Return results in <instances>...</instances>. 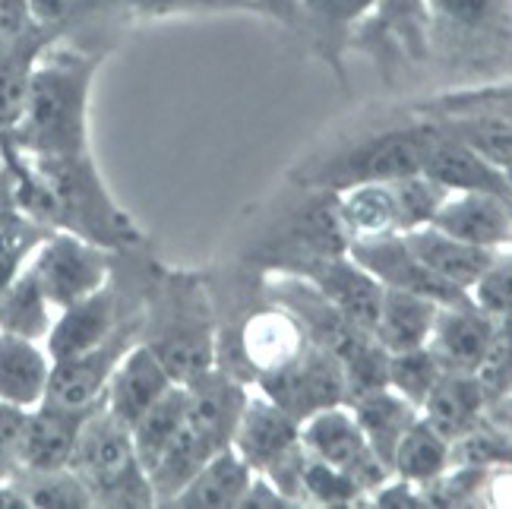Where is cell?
<instances>
[{
    "mask_svg": "<svg viewBox=\"0 0 512 509\" xmlns=\"http://www.w3.org/2000/svg\"><path fill=\"white\" fill-rule=\"evenodd\" d=\"M10 178V206L51 231H70L111 253L146 247L133 215L111 197L92 152L26 155L10 140L0 143Z\"/></svg>",
    "mask_w": 512,
    "mask_h": 509,
    "instance_id": "obj_1",
    "label": "cell"
},
{
    "mask_svg": "<svg viewBox=\"0 0 512 509\" xmlns=\"http://www.w3.org/2000/svg\"><path fill=\"white\" fill-rule=\"evenodd\" d=\"M105 48H80L61 38L35 64L26 105L10 143L26 155H73L89 149V99Z\"/></svg>",
    "mask_w": 512,
    "mask_h": 509,
    "instance_id": "obj_2",
    "label": "cell"
},
{
    "mask_svg": "<svg viewBox=\"0 0 512 509\" xmlns=\"http://www.w3.org/2000/svg\"><path fill=\"white\" fill-rule=\"evenodd\" d=\"M140 342L159 358L174 383H187L215 367L219 304L200 272L162 266L152 257L143 288Z\"/></svg>",
    "mask_w": 512,
    "mask_h": 509,
    "instance_id": "obj_3",
    "label": "cell"
},
{
    "mask_svg": "<svg viewBox=\"0 0 512 509\" xmlns=\"http://www.w3.org/2000/svg\"><path fill=\"white\" fill-rule=\"evenodd\" d=\"M430 57L468 80L512 76V0H427Z\"/></svg>",
    "mask_w": 512,
    "mask_h": 509,
    "instance_id": "obj_4",
    "label": "cell"
},
{
    "mask_svg": "<svg viewBox=\"0 0 512 509\" xmlns=\"http://www.w3.org/2000/svg\"><path fill=\"white\" fill-rule=\"evenodd\" d=\"M440 133V124L427 117L405 127H392L373 133L367 140L354 143L342 152H332L329 159L304 165L294 181L310 190H348L354 184H389L424 171L427 152Z\"/></svg>",
    "mask_w": 512,
    "mask_h": 509,
    "instance_id": "obj_5",
    "label": "cell"
},
{
    "mask_svg": "<svg viewBox=\"0 0 512 509\" xmlns=\"http://www.w3.org/2000/svg\"><path fill=\"white\" fill-rule=\"evenodd\" d=\"M70 468L83 478L92 506H155L152 484L133 449L130 427L117 421L105 402H98L86 418Z\"/></svg>",
    "mask_w": 512,
    "mask_h": 509,
    "instance_id": "obj_6",
    "label": "cell"
},
{
    "mask_svg": "<svg viewBox=\"0 0 512 509\" xmlns=\"http://www.w3.org/2000/svg\"><path fill=\"white\" fill-rule=\"evenodd\" d=\"M231 449L256 475L269 478L279 487L294 506L304 503L301 475H304L307 449L301 443V421H294L285 408L266 399L256 386H250V396L238 421V430H234Z\"/></svg>",
    "mask_w": 512,
    "mask_h": 509,
    "instance_id": "obj_7",
    "label": "cell"
},
{
    "mask_svg": "<svg viewBox=\"0 0 512 509\" xmlns=\"http://www.w3.org/2000/svg\"><path fill=\"white\" fill-rule=\"evenodd\" d=\"M45 298L54 310H64L76 301L89 298L102 288L114 272V253L76 238L70 231H51L29 260Z\"/></svg>",
    "mask_w": 512,
    "mask_h": 509,
    "instance_id": "obj_8",
    "label": "cell"
},
{
    "mask_svg": "<svg viewBox=\"0 0 512 509\" xmlns=\"http://www.w3.org/2000/svg\"><path fill=\"white\" fill-rule=\"evenodd\" d=\"M253 386L285 408L294 421H307L320 408L345 402V367L332 351L307 339V345L285 367L256 377Z\"/></svg>",
    "mask_w": 512,
    "mask_h": 509,
    "instance_id": "obj_9",
    "label": "cell"
},
{
    "mask_svg": "<svg viewBox=\"0 0 512 509\" xmlns=\"http://www.w3.org/2000/svg\"><path fill=\"white\" fill-rule=\"evenodd\" d=\"M301 443L307 449V456L336 465L345 475L358 481L364 487L367 500L383 481L392 478L389 468L370 449L358 418H354V411L345 402L320 408L317 415L301 421Z\"/></svg>",
    "mask_w": 512,
    "mask_h": 509,
    "instance_id": "obj_10",
    "label": "cell"
},
{
    "mask_svg": "<svg viewBox=\"0 0 512 509\" xmlns=\"http://www.w3.org/2000/svg\"><path fill=\"white\" fill-rule=\"evenodd\" d=\"M140 317H143V310L136 313V317L124 320L102 345L83 351V355L54 361L45 399L70 405V408H95L98 402H105V389L114 377L117 364H121L127 351L140 342Z\"/></svg>",
    "mask_w": 512,
    "mask_h": 509,
    "instance_id": "obj_11",
    "label": "cell"
},
{
    "mask_svg": "<svg viewBox=\"0 0 512 509\" xmlns=\"http://www.w3.org/2000/svg\"><path fill=\"white\" fill-rule=\"evenodd\" d=\"M348 257L364 266L383 288L411 291V295L430 298L437 304H465L471 301L468 291L449 285L437 272H430L402 234H380V238H354L348 241Z\"/></svg>",
    "mask_w": 512,
    "mask_h": 509,
    "instance_id": "obj_12",
    "label": "cell"
},
{
    "mask_svg": "<svg viewBox=\"0 0 512 509\" xmlns=\"http://www.w3.org/2000/svg\"><path fill=\"white\" fill-rule=\"evenodd\" d=\"M291 276L307 279L317 291L336 304L351 323H358L361 329L373 332L377 313L383 304V285L370 276L364 266H358L348 250L345 253H320V257H307L301 263H294Z\"/></svg>",
    "mask_w": 512,
    "mask_h": 509,
    "instance_id": "obj_13",
    "label": "cell"
},
{
    "mask_svg": "<svg viewBox=\"0 0 512 509\" xmlns=\"http://www.w3.org/2000/svg\"><path fill=\"white\" fill-rule=\"evenodd\" d=\"M187 386V421L219 449L231 446L234 430L244 415L250 383L228 374L225 367H209L196 374Z\"/></svg>",
    "mask_w": 512,
    "mask_h": 509,
    "instance_id": "obj_14",
    "label": "cell"
},
{
    "mask_svg": "<svg viewBox=\"0 0 512 509\" xmlns=\"http://www.w3.org/2000/svg\"><path fill=\"white\" fill-rule=\"evenodd\" d=\"M89 415L92 408H70L51 399L29 408L19 437V468H67Z\"/></svg>",
    "mask_w": 512,
    "mask_h": 509,
    "instance_id": "obj_15",
    "label": "cell"
},
{
    "mask_svg": "<svg viewBox=\"0 0 512 509\" xmlns=\"http://www.w3.org/2000/svg\"><path fill=\"white\" fill-rule=\"evenodd\" d=\"M500 320L490 317L475 301L465 304H443L437 310V323H433L427 348L437 355L443 370H462V374H475L484 361L490 342L497 336Z\"/></svg>",
    "mask_w": 512,
    "mask_h": 509,
    "instance_id": "obj_16",
    "label": "cell"
},
{
    "mask_svg": "<svg viewBox=\"0 0 512 509\" xmlns=\"http://www.w3.org/2000/svg\"><path fill=\"white\" fill-rule=\"evenodd\" d=\"M430 225L471 247H512V203L494 193H449Z\"/></svg>",
    "mask_w": 512,
    "mask_h": 509,
    "instance_id": "obj_17",
    "label": "cell"
},
{
    "mask_svg": "<svg viewBox=\"0 0 512 509\" xmlns=\"http://www.w3.org/2000/svg\"><path fill=\"white\" fill-rule=\"evenodd\" d=\"M433 121H437V117H433ZM424 174L437 184H443L449 193H494V197L512 203L506 171L490 165L484 155H478L471 146L456 140L449 130H443V124H440L437 140H433V146L427 152Z\"/></svg>",
    "mask_w": 512,
    "mask_h": 509,
    "instance_id": "obj_18",
    "label": "cell"
},
{
    "mask_svg": "<svg viewBox=\"0 0 512 509\" xmlns=\"http://www.w3.org/2000/svg\"><path fill=\"white\" fill-rule=\"evenodd\" d=\"M171 386L174 377L168 374V367L143 342H136L124 355V361L117 364L114 377L105 389V408L117 421L133 427Z\"/></svg>",
    "mask_w": 512,
    "mask_h": 509,
    "instance_id": "obj_19",
    "label": "cell"
},
{
    "mask_svg": "<svg viewBox=\"0 0 512 509\" xmlns=\"http://www.w3.org/2000/svg\"><path fill=\"white\" fill-rule=\"evenodd\" d=\"M61 38H67L61 29L32 23L23 35L0 48V143L10 140V130L16 127L19 114H23L35 64Z\"/></svg>",
    "mask_w": 512,
    "mask_h": 509,
    "instance_id": "obj_20",
    "label": "cell"
},
{
    "mask_svg": "<svg viewBox=\"0 0 512 509\" xmlns=\"http://www.w3.org/2000/svg\"><path fill=\"white\" fill-rule=\"evenodd\" d=\"M373 0H301L298 29L307 32L310 48L336 70L345 83V51L351 48V38L358 26L370 16Z\"/></svg>",
    "mask_w": 512,
    "mask_h": 509,
    "instance_id": "obj_21",
    "label": "cell"
},
{
    "mask_svg": "<svg viewBox=\"0 0 512 509\" xmlns=\"http://www.w3.org/2000/svg\"><path fill=\"white\" fill-rule=\"evenodd\" d=\"M405 244L411 247V253L430 269L437 272L440 279H446L449 285H456L462 291L475 288L481 282V276L497 263L500 253L497 250H484V247H471L465 241H456L449 238L446 231L433 228V225H424V228H415V231H405L402 234Z\"/></svg>",
    "mask_w": 512,
    "mask_h": 509,
    "instance_id": "obj_22",
    "label": "cell"
},
{
    "mask_svg": "<svg viewBox=\"0 0 512 509\" xmlns=\"http://www.w3.org/2000/svg\"><path fill=\"white\" fill-rule=\"evenodd\" d=\"M51 367L54 361L45 342L0 332V402H10L26 411L45 402Z\"/></svg>",
    "mask_w": 512,
    "mask_h": 509,
    "instance_id": "obj_23",
    "label": "cell"
},
{
    "mask_svg": "<svg viewBox=\"0 0 512 509\" xmlns=\"http://www.w3.org/2000/svg\"><path fill=\"white\" fill-rule=\"evenodd\" d=\"M487 405L490 399L475 374L443 370V377L437 380V386L430 389V396L421 405V418L452 443L462 434H468V430L484 418Z\"/></svg>",
    "mask_w": 512,
    "mask_h": 509,
    "instance_id": "obj_24",
    "label": "cell"
},
{
    "mask_svg": "<svg viewBox=\"0 0 512 509\" xmlns=\"http://www.w3.org/2000/svg\"><path fill=\"white\" fill-rule=\"evenodd\" d=\"M443 304L411 295L399 288H383V304L373 323V339H377L389 355L408 348H421L430 342L433 323H437V310Z\"/></svg>",
    "mask_w": 512,
    "mask_h": 509,
    "instance_id": "obj_25",
    "label": "cell"
},
{
    "mask_svg": "<svg viewBox=\"0 0 512 509\" xmlns=\"http://www.w3.org/2000/svg\"><path fill=\"white\" fill-rule=\"evenodd\" d=\"M345 405L354 411V418H358L377 459L392 472V453H396V446L405 430L411 427V421L421 415V408L411 405L405 396H399L392 386H380V389H373V393H364Z\"/></svg>",
    "mask_w": 512,
    "mask_h": 509,
    "instance_id": "obj_26",
    "label": "cell"
},
{
    "mask_svg": "<svg viewBox=\"0 0 512 509\" xmlns=\"http://www.w3.org/2000/svg\"><path fill=\"white\" fill-rule=\"evenodd\" d=\"M253 481V468L234 453L231 446L219 449L196 478L184 487L181 494L174 497L171 506H203V509H238L247 487Z\"/></svg>",
    "mask_w": 512,
    "mask_h": 509,
    "instance_id": "obj_27",
    "label": "cell"
},
{
    "mask_svg": "<svg viewBox=\"0 0 512 509\" xmlns=\"http://www.w3.org/2000/svg\"><path fill=\"white\" fill-rule=\"evenodd\" d=\"M57 310L45 298V288L38 282L35 269L26 266L0 288V332L23 336L32 342H45L54 326Z\"/></svg>",
    "mask_w": 512,
    "mask_h": 509,
    "instance_id": "obj_28",
    "label": "cell"
},
{
    "mask_svg": "<svg viewBox=\"0 0 512 509\" xmlns=\"http://www.w3.org/2000/svg\"><path fill=\"white\" fill-rule=\"evenodd\" d=\"M219 453V446L206 440L190 421L184 424L181 434L162 453V459L149 468V484L155 494V506H171L174 497L196 478V472Z\"/></svg>",
    "mask_w": 512,
    "mask_h": 509,
    "instance_id": "obj_29",
    "label": "cell"
},
{
    "mask_svg": "<svg viewBox=\"0 0 512 509\" xmlns=\"http://www.w3.org/2000/svg\"><path fill=\"white\" fill-rule=\"evenodd\" d=\"M449 462H452V443L418 415L402 434L396 453H392V475L424 487L430 481H437L449 468Z\"/></svg>",
    "mask_w": 512,
    "mask_h": 509,
    "instance_id": "obj_30",
    "label": "cell"
},
{
    "mask_svg": "<svg viewBox=\"0 0 512 509\" xmlns=\"http://www.w3.org/2000/svg\"><path fill=\"white\" fill-rule=\"evenodd\" d=\"M184 424H187V386L174 383L168 393L130 427L133 449H136V456H140L146 475H149V468L162 459L165 449L174 443V437L184 430Z\"/></svg>",
    "mask_w": 512,
    "mask_h": 509,
    "instance_id": "obj_31",
    "label": "cell"
},
{
    "mask_svg": "<svg viewBox=\"0 0 512 509\" xmlns=\"http://www.w3.org/2000/svg\"><path fill=\"white\" fill-rule=\"evenodd\" d=\"M336 197H339V219L348 231V241L399 234L396 200H392L389 184H354L348 190H339Z\"/></svg>",
    "mask_w": 512,
    "mask_h": 509,
    "instance_id": "obj_32",
    "label": "cell"
},
{
    "mask_svg": "<svg viewBox=\"0 0 512 509\" xmlns=\"http://www.w3.org/2000/svg\"><path fill=\"white\" fill-rule=\"evenodd\" d=\"M16 491L23 494L26 506L42 509H86L92 506V494L73 468H16Z\"/></svg>",
    "mask_w": 512,
    "mask_h": 509,
    "instance_id": "obj_33",
    "label": "cell"
},
{
    "mask_svg": "<svg viewBox=\"0 0 512 509\" xmlns=\"http://www.w3.org/2000/svg\"><path fill=\"white\" fill-rule=\"evenodd\" d=\"M95 19H162L187 13H256L250 0H89Z\"/></svg>",
    "mask_w": 512,
    "mask_h": 509,
    "instance_id": "obj_34",
    "label": "cell"
},
{
    "mask_svg": "<svg viewBox=\"0 0 512 509\" xmlns=\"http://www.w3.org/2000/svg\"><path fill=\"white\" fill-rule=\"evenodd\" d=\"M437 121L456 140L471 146L490 165L503 171L512 168V117L500 114H440Z\"/></svg>",
    "mask_w": 512,
    "mask_h": 509,
    "instance_id": "obj_35",
    "label": "cell"
},
{
    "mask_svg": "<svg viewBox=\"0 0 512 509\" xmlns=\"http://www.w3.org/2000/svg\"><path fill=\"white\" fill-rule=\"evenodd\" d=\"M48 234L51 228L38 225L16 206H0V288L29 266Z\"/></svg>",
    "mask_w": 512,
    "mask_h": 509,
    "instance_id": "obj_36",
    "label": "cell"
},
{
    "mask_svg": "<svg viewBox=\"0 0 512 509\" xmlns=\"http://www.w3.org/2000/svg\"><path fill=\"white\" fill-rule=\"evenodd\" d=\"M392 187V200H396V231H415L433 222V215L443 206V200L449 197V190L443 184H437L433 178H427L424 171L408 174V178L389 181Z\"/></svg>",
    "mask_w": 512,
    "mask_h": 509,
    "instance_id": "obj_37",
    "label": "cell"
},
{
    "mask_svg": "<svg viewBox=\"0 0 512 509\" xmlns=\"http://www.w3.org/2000/svg\"><path fill=\"white\" fill-rule=\"evenodd\" d=\"M440 377H443V364L427 345L389 355V386L396 389L399 396H405L411 405L421 408Z\"/></svg>",
    "mask_w": 512,
    "mask_h": 509,
    "instance_id": "obj_38",
    "label": "cell"
},
{
    "mask_svg": "<svg viewBox=\"0 0 512 509\" xmlns=\"http://www.w3.org/2000/svg\"><path fill=\"white\" fill-rule=\"evenodd\" d=\"M449 465H475V468H503L512 465V434L506 427L490 424L481 418L475 427L452 440V462Z\"/></svg>",
    "mask_w": 512,
    "mask_h": 509,
    "instance_id": "obj_39",
    "label": "cell"
},
{
    "mask_svg": "<svg viewBox=\"0 0 512 509\" xmlns=\"http://www.w3.org/2000/svg\"><path fill=\"white\" fill-rule=\"evenodd\" d=\"M301 500L320 503V506H354V503H364L367 494L358 481L342 472V468L307 456L304 475H301Z\"/></svg>",
    "mask_w": 512,
    "mask_h": 509,
    "instance_id": "obj_40",
    "label": "cell"
},
{
    "mask_svg": "<svg viewBox=\"0 0 512 509\" xmlns=\"http://www.w3.org/2000/svg\"><path fill=\"white\" fill-rule=\"evenodd\" d=\"M29 10L35 23L61 29L67 38L92 23L89 0H29Z\"/></svg>",
    "mask_w": 512,
    "mask_h": 509,
    "instance_id": "obj_41",
    "label": "cell"
},
{
    "mask_svg": "<svg viewBox=\"0 0 512 509\" xmlns=\"http://www.w3.org/2000/svg\"><path fill=\"white\" fill-rule=\"evenodd\" d=\"M26 408L0 402V481L13 478L19 468V437H23Z\"/></svg>",
    "mask_w": 512,
    "mask_h": 509,
    "instance_id": "obj_42",
    "label": "cell"
},
{
    "mask_svg": "<svg viewBox=\"0 0 512 509\" xmlns=\"http://www.w3.org/2000/svg\"><path fill=\"white\" fill-rule=\"evenodd\" d=\"M32 23L29 0H0V48L23 35Z\"/></svg>",
    "mask_w": 512,
    "mask_h": 509,
    "instance_id": "obj_43",
    "label": "cell"
},
{
    "mask_svg": "<svg viewBox=\"0 0 512 509\" xmlns=\"http://www.w3.org/2000/svg\"><path fill=\"white\" fill-rule=\"evenodd\" d=\"M241 506H294V503H291L269 478H263V475H256V472H253V481H250V487H247V494H244Z\"/></svg>",
    "mask_w": 512,
    "mask_h": 509,
    "instance_id": "obj_44",
    "label": "cell"
},
{
    "mask_svg": "<svg viewBox=\"0 0 512 509\" xmlns=\"http://www.w3.org/2000/svg\"><path fill=\"white\" fill-rule=\"evenodd\" d=\"M260 10V16H269L275 23H282L288 29H298L301 19V0H250Z\"/></svg>",
    "mask_w": 512,
    "mask_h": 509,
    "instance_id": "obj_45",
    "label": "cell"
},
{
    "mask_svg": "<svg viewBox=\"0 0 512 509\" xmlns=\"http://www.w3.org/2000/svg\"><path fill=\"white\" fill-rule=\"evenodd\" d=\"M0 509H26V500L23 494L16 491V484L7 478V481H0Z\"/></svg>",
    "mask_w": 512,
    "mask_h": 509,
    "instance_id": "obj_46",
    "label": "cell"
},
{
    "mask_svg": "<svg viewBox=\"0 0 512 509\" xmlns=\"http://www.w3.org/2000/svg\"><path fill=\"white\" fill-rule=\"evenodd\" d=\"M506 184H509V190H512V168L506 171Z\"/></svg>",
    "mask_w": 512,
    "mask_h": 509,
    "instance_id": "obj_47",
    "label": "cell"
},
{
    "mask_svg": "<svg viewBox=\"0 0 512 509\" xmlns=\"http://www.w3.org/2000/svg\"><path fill=\"white\" fill-rule=\"evenodd\" d=\"M506 430H509V434H512V415H509V421H506Z\"/></svg>",
    "mask_w": 512,
    "mask_h": 509,
    "instance_id": "obj_48",
    "label": "cell"
}]
</instances>
